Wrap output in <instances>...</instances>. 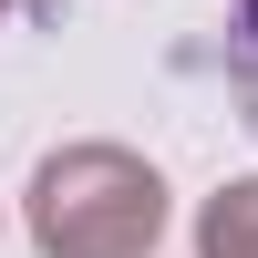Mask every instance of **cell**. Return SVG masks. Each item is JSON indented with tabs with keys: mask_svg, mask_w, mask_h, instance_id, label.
<instances>
[{
	"mask_svg": "<svg viewBox=\"0 0 258 258\" xmlns=\"http://www.w3.org/2000/svg\"><path fill=\"white\" fill-rule=\"evenodd\" d=\"M217 73H227V93H238V124L258 135V0H238V11H227V41H217Z\"/></svg>",
	"mask_w": 258,
	"mask_h": 258,
	"instance_id": "obj_1",
	"label": "cell"
}]
</instances>
